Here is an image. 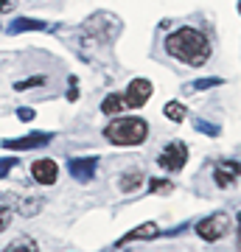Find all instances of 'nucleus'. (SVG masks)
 <instances>
[{"label": "nucleus", "mask_w": 241, "mask_h": 252, "mask_svg": "<svg viewBox=\"0 0 241 252\" xmlns=\"http://www.w3.org/2000/svg\"><path fill=\"white\" fill-rule=\"evenodd\" d=\"M166 51L188 67H202L213 54L210 39L197 28H177L174 34H169L166 36Z\"/></svg>", "instance_id": "1"}, {"label": "nucleus", "mask_w": 241, "mask_h": 252, "mask_svg": "<svg viewBox=\"0 0 241 252\" xmlns=\"http://www.w3.org/2000/svg\"><path fill=\"white\" fill-rule=\"evenodd\" d=\"M104 137L112 146H140L149 137V124L143 118H121L104 126Z\"/></svg>", "instance_id": "2"}, {"label": "nucleus", "mask_w": 241, "mask_h": 252, "mask_svg": "<svg viewBox=\"0 0 241 252\" xmlns=\"http://www.w3.org/2000/svg\"><path fill=\"white\" fill-rule=\"evenodd\" d=\"M227 233H230V216H227V213H213V216L202 219L197 224V235L207 244L222 241Z\"/></svg>", "instance_id": "3"}, {"label": "nucleus", "mask_w": 241, "mask_h": 252, "mask_svg": "<svg viewBox=\"0 0 241 252\" xmlns=\"http://www.w3.org/2000/svg\"><path fill=\"white\" fill-rule=\"evenodd\" d=\"M185 162H188V146L179 143V140L169 143L160 154H157V165H160L163 171H182Z\"/></svg>", "instance_id": "4"}, {"label": "nucleus", "mask_w": 241, "mask_h": 252, "mask_svg": "<svg viewBox=\"0 0 241 252\" xmlns=\"http://www.w3.org/2000/svg\"><path fill=\"white\" fill-rule=\"evenodd\" d=\"M152 93H154V87H152L149 79H132L129 87H126V93H121V95H124V107L140 109L146 101L152 98Z\"/></svg>", "instance_id": "5"}, {"label": "nucleus", "mask_w": 241, "mask_h": 252, "mask_svg": "<svg viewBox=\"0 0 241 252\" xmlns=\"http://www.w3.org/2000/svg\"><path fill=\"white\" fill-rule=\"evenodd\" d=\"M68 171L76 182H90L99 171V157H70Z\"/></svg>", "instance_id": "6"}, {"label": "nucleus", "mask_w": 241, "mask_h": 252, "mask_svg": "<svg viewBox=\"0 0 241 252\" xmlns=\"http://www.w3.org/2000/svg\"><path fill=\"white\" fill-rule=\"evenodd\" d=\"M54 140L51 132H34V135H26V137H14V140H6L3 149H11V152H31V149H42Z\"/></svg>", "instance_id": "7"}, {"label": "nucleus", "mask_w": 241, "mask_h": 252, "mask_svg": "<svg viewBox=\"0 0 241 252\" xmlns=\"http://www.w3.org/2000/svg\"><path fill=\"white\" fill-rule=\"evenodd\" d=\"M31 177H34V182H39V185H54L56 180H59V165H56L54 160H36L34 165H31Z\"/></svg>", "instance_id": "8"}, {"label": "nucleus", "mask_w": 241, "mask_h": 252, "mask_svg": "<svg viewBox=\"0 0 241 252\" xmlns=\"http://www.w3.org/2000/svg\"><path fill=\"white\" fill-rule=\"evenodd\" d=\"M154 238H160V227H157V221H146V224L135 227L132 233H126L118 244H129V241H154Z\"/></svg>", "instance_id": "9"}, {"label": "nucleus", "mask_w": 241, "mask_h": 252, "mask_svg": "<svg viewBox=\"0 0 241 252\" xmlns=\"http://www.w3.org/2000/svg\"><path fill=\"white\" fill-rule=\"evenodd\" d=\"M143 180H146L143 168H129V171L121 177V182H118V185H121V190H124V193H135V190L143 185Z\"/></svg>", "instance_id": "10"}, {"label": "nucleus", "mask_w": 241, "mask_h": 252, "mask_svg": "<svg viewBox=\"0 0 241 252\" xmlns=\"http://www.w3.org/2000/svg\"><path fill=\"white\" fill-rule=\"evenodd\" d=\"M236 177H239V162H222L219 168H216V185L219 188H227L230 182H236Z\"/></svg>", "instance_id": "11"}, {"label": "nucleus", "mask_w": 241, "mask_h": 252, "mask_svg": "<svg viewBox=\"0 0 241 252\" xmlns=\"http://www.w3.org/2000/svg\"><path fill=\"white\" fill-rule=\"evenodd\" d=\"M124 95L121 93H109L107 98H104V104H101V112L104 115H109V118H115V115H121L124 112Z\"/></svg>", "instance_id": "12"}, {"label": "nucleus", "mask_w": 241, "mask_h": 252, "mask_svg": "<svg viewBox=\"0 0 241 252\" xmlns=\"http://www.w3.org/2000/svg\"><path fill=\"white\" fill-rule=\"evenodd\" d=\"M48 28V23H42V20H26V17H20L11 23V34H17V31H45Z\"/></svg>", "instance_id": "13"}, {"label": "nucleus", "mask_w": 241, "mask_h": 252, "mask_svg": "<svg viewBox=\"0 0 241 252\" xmlns=\"http://www.w3.org/2000/svg\"><path fill=\"white\" fill-rule=\"evenodd\" d=\"M163 115L169 118V121H174V124H182L185 115H188V109H185V104H179V101H169V104L163 107Z\"/></svg>", "instance_id": "14"}, {"label": "nucleus", "mask_w": 241, "mask_h": 252, "mask_svg": "<svg viewBox=\"0 0 241 252\" xmlns=\"http://www.w3.org/2000/svg\"><path fill=\"white\" fill-rule=\"evenodd\" d=\"M0 252H39V244L34 241V238H28V235H23V238H17V241H11L6 250Z\"/></svg>", "instance_id": "15"}, {"label": "nucleus", "mask_w": 241, "mask_h": 252, "mask_svg": "<svg viewBox=\"0 0 241 252\" xmlns=\"http://www.w3.org/2000/svg\"><path fill=\"white\" fill-rule=\"evenodd\" d=\"M45 76H31V79H23V81H14V90L23 93V90H31V87H42L45 84Z\"/></svg>", "instance_id": "16"}, {"label": "nucleus", "mask_w": 241, "mask_h": 252, "mask_svg": "<svg viewBox=\"0 0 241 252\" xmlns=\"http://www.w3.org/2000/svg\"><path fill=\"white\" fill-rule=\"evenodd\" d=\"M42 210V199H26V202H20V213L23 216H36Z\"/></svg>", "instance_id": "17"}, {"label": "nucleus", "mask_w": 241, "mask_h": 252, "mask_svg": "<svg viewBox=\"0 0 241 252\" xmlns=\"http://www.w3.org/2000/svg\"><path fill=\"white\" fill-rule=\"evenodd\" d=\"M174 190V182L171 180H152L149 182V193H171Z\"/></svg>", "instance_id": "18"}, {"label": "nucleus", "mask_w": 241, "mask_h": 252, "mask_svg": "<svg viewBox=\"0 0 241 252\" xmlns=\"http://www.w3.org/2000/svg\"><path fill=\"white\" fill-rule=\"evenodd\" d=\"M219 84H224V79H219V76H213V79H199L194 84V90H207V87H219Z\"/></svg>", "instance_id": "19"}, {"label": "nucleus", "mask_w": 241, "mask_h": 252, "mask_svg": "<svg viewBox=\"0 0 241 252\" xmlns=\"http://www.w3.org/2000/svg\"><path fill=\"white\" fill-rule=\"evenodd\" d=\"M14 165H17V157H0V180H3Z\"/></svg>", "instance_id": "20"}, {"label": "nucleus", "mask_w": 241, "mask_h": 252, "mask_svg": "<svg viewBox=\"0 0 241 252\" xmlns=\"http://www.w3.org/2000/svg\"><path fill=\"white\" fill-rule=\"evenodd\" d=\"M9 224H11V210L6 205H0V233H6Z\"/></svg>", "instance_id": "21"}, {"label": "nucleus", "mask_w": 241, "mask_h": 252, "mask_svg": "<svg viewBox=\"0 0 241 252\" xmlns=\"http://www.w3.org/2000/svg\"><path fill=\"white\" fill-rule=\"evenodd\" d=\"M197 129L199 132H202V135H219V132H222V129H219V126H213V124H205V121H197Z\"/></svg>", "instance_id": "22"}, {"label": "nucleus", "mask_w": 241, "mask_h": 252, "mask_svg": "<svg viewBox=\"0 0 241 252\" xmlns=\"http://www.w3.org/2000/svg\"><path fill=\"white\" fill-rule=\"evenodd\" d=\"M17 118L23 121V124H31V121L36 118V112H34L31 107H20V109H17Z\"/></svg>", "instance_id": "23"}, {"label": "nucleus", "mask_w": 241, "mask_h": 252, "mask_svg": "<svg viewBox=\"0 0 241 252\" xmlns=\"http://www.w3.org/2000/svg\"><path fill=\"white\" fill-rule=\"evenodd\" d=\"M76 98H79V87L70 84V87H68V101H76Z\"/></svg>", "instance_id": "24"}, {"label": "nucleus", "mask_w": 241, "mask_h": 252, "mask_svg": "<svg viewBox=\"0 0 241 252\" xmlns=\"http://www.w3.org/2000/svg\"><path fill=\"white\" fill-rule=\"evenodd\" d=\"M11 9V0H0V14H6Z\"/></svg>", "instance_id": "25"}]
</instances>
